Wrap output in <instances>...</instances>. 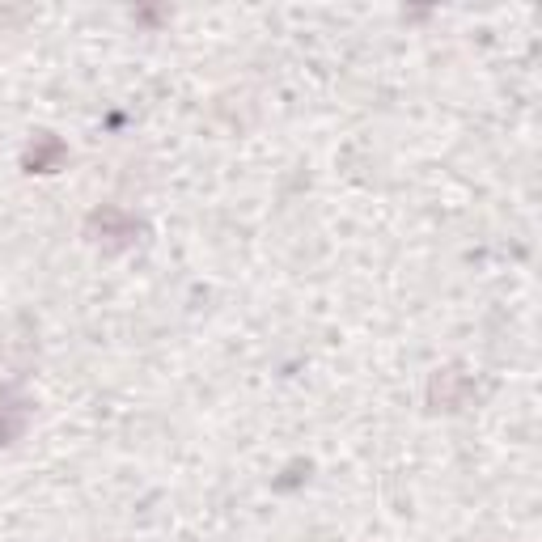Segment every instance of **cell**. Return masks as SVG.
Here are the masks:
<instances>
[{
	"instance_id": "6da1fadb",
	"label": "cell",
	"mask_w": 542,
	"mask_h": 542,
	"mask_svg": "<svg viewBox=\"0 0 542 542\" xmlns=\"http://www.w3.org/2000/svg\"><path fill=\"white\" fill-rule=\"evenodd\" d=\"M89 233H102V238H111V242H128V238H136V221L119 208H102V212L89 216Z\"/></svg>"
},
{
	"instance_id": "7a4b0ae2",
	"label": "cell",
	"mask_w": 542,
	"mask_h": 542,
	"mask_svg": "<svg viewBox=\"0 0 542 542\" xmlns=\"http://www.w3.org/2000/svg\"><path fill=\"white\" fill-rule=\"evenodd\" d=\"M466 390H471V382H466V377H458L454 369H445V373L432 377V403L445 407V411H454V407L462 403Z\"/></svg>"
},
{
	"instance_id": "3957f363",
	"label": "cell",
	"mask_w": 542,
	"mask_h": 542,
	"mask_svg": "<svg viewBox=\"0 0 542 542\" xmlns=\"http://www.w3.org/2000/svg\"><path fill=\"white\" fill-rule=\"evenodd\" d=\"M60 157H64V144H60V140H43V149H34V153H30V166L47 174Z\"/></svg>"
}]
</instances>
